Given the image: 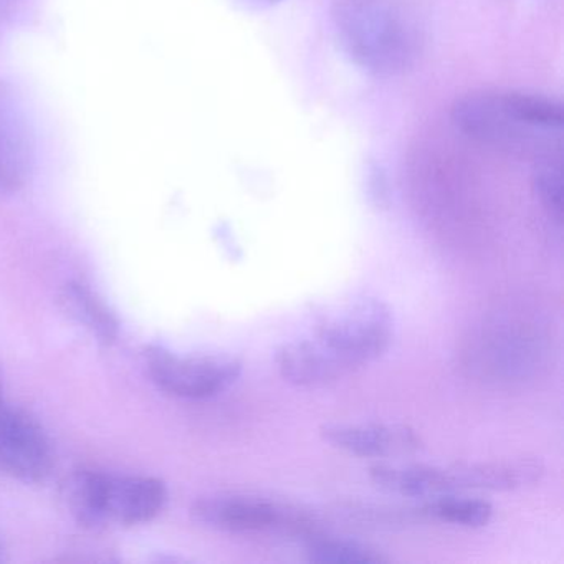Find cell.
Instances as JSON below:
<instances>
[{"label": "cell", "mask_w": 564, "mask_h": 564, "mask_svg": "<svg viewBox=\"0 0 564 564\" xmlns=\"http://www.w3.org/2000/svg\"><path fill=\"white\" fill-rule=\"evenodd\" d=\"M451 115L465 137L505 153L538 160L563 148V105L544 95L481 88L458 97Z\"/></svg>", "instance_id": "cell-1"}, {"label": "cell", "mask_w": 564, "mask_h": 564, "mask_svg": "<svg viewBox=\"0 0 564 564\" xmlns=\"http://www.w3.org/2000/svg\"><path fill=\"white\" fill-rule=\"evenodd\" d=\"M332 25L343 54L371 77H399L421 55L417 22L399 0H333Z\"/></svg>", "instance_id": "cell-2"}, {"label": "cell", "mask_w": 564, "mask_h": 564, "mask_svg": "<svg viewBox=\"0 0 564 564\" xmlns=\"http://www.w3.org/2000/svg\"><path fill=\"white\" fill-rule=\"evenodd\" d=\"M315 339L355 372L388 351L394 339V315L372 296L345 300L316 318Z\"/></svg>", "instance_id": "cell-3"}, {"label": "cell", "mask_w": 564, "mask_h": 564, "mask_svg": "<svg viewBox=\"0 0 564 564\" xmlns=\"http://www.w3.org/2000/svg\"><path fill=\"white\" fill-rule=\"evenodd\" d=\"M197 523L223 533H315L318 521L308 510L259 495L219 494L199 498L191 508Z\"/></svg>", "instance_id": "cell-4"}, {"label": "cell", "mask_w": 564, "mask_h": 564, "mask_svg": "<svg viewBox=\"0 0 564 564\" xmlns=\"http://www.w3.org/2000/svg\"><path fill=\"white\" fill-rule=\"evenodd\" d=\"M151 381L181 399H209L223 394L242 375V361L229 355H177L160 345L144 349Z\"/></svg>", "instance_id": "cell-5"}, {"label": "cell", "mask_w": 564, "mask_h": 564, "mask_svg": "<svg viewBox=\"0 0 564 564\" xmlns=\"http://www.w3.org/2000/svg\"><path fill=\"white\" fill-rule=\"evenodd\" d=\"M55 455L51 438L37 419L18 405L0 401V471L39 484L51 475Z\"/></svg>", "instance_id": "cell-6"}, {"label": "cell", "mask_w": 564, "mask_h": 564, "mask_svg": "<svg viewBox=\"0 0 564 564\" xmlns=\"http://www.w3.org/2000/svg\"><path fill=\"white\" fill-rule=\"evenodd\" d=\"M34 134L21 101L0 84V196L15 194L34 170Z\"/></svg>", "instance_id": "cell-7"}, {"label": "cell", "mask_w": 564, "mask_h": 564, "mask_svg": "<svg viewBox=\"0 0 564 564\" xmlns=\"http://www.w3.org/2000/svg\"><path fill=\"white\" fill-rule=\"evenodd\" d=\"M170 491L156 477L104 474L101 503L108 524L148 523L166 508Z\"/></svg>", "instance_id": "cell-8"}, {"label": "cell", "mask_w": 564, "mask_h": 564, "mask_svg": "<svg viewBox=\"0 0 564 564\" xmlns=\"http://www.w3.org/2000/svg\"><path fill=\"white\" fill-rule=\"evenodd\" d=\"M319 435L329 447L356 457H404L422 448L421 435L405 424H326Z\"/></svg>", "instance_id": "cell-9"}, {"label": "cell", "mask_w": 564, "mask_h": 564, "mask_svg": "<svg viewBox=\"0 0 564 564\" xmlns=\"http://www.w3.org/2000/svg\"><path fill=\"white\" fill-rule=\"evenodd\" d=\"M275 362L283 381L295 388H325L352 372L315 338L296 339L280 346Z\"/></svg>", "instance_id": "cell-10"}, {"label": "cell", "mask_w": 564, "mask_h": 564, "mask_svg": "<svg viewBox=\"0 0 564 564\" xmlns=\"http://www.w3.org/2000/svg\"><path fill=\"white\" fill-rule=\"evenodd\" d=\"M454 490L513 491L531 487L543 477L538 457L500 458L488 462H460L448 467Z\"/></svg>", "instance_id": "cell-11"}, {"label": "cell", "mask_w": 564, "mask_h": 564, "mask_svg": "<svg viewBox=\"0 0 564 564\" xmlns=\"http://www.w3.org/2000/svg\"><path fill=\"white\" fill-rule=\"evenodd\" d=\"M372 484L388 494L408 498H432L452 494L448 467L424 464H379L369 470Z\"/></svg>", "instance_id": "cell-12"}, {"label": "cell", "mask_w": 564, "mask_h": 564, "mask_svg": "<svg viewBox=\"0 0 564 564\" xmlns=\"http://www.w3.org/2000/svg\"><path fill=\"white\" fill-rule=\"evenodd\" d=\"M61 303L68 316L90 332L101 345H115L120 338V319L88 283L82 280L65 283Z\"/></svg>", "instance_id": "cell-13"}, {"label": "cell", "mask_w": 564, "mask_h": 564, "mask_svg": "<svg viewBox=\"0 0 564 564\" xmlns=\"http://www.w3.org/2000/svg\"><path fill=\"white\" fill-rule=\"evenodd\" d=\"M101 484H104V471L88 470V468L74 471L65 481L64 498L67 501L68 511L80 527L88 530L107 528L104 503H101Z\"/></svg>", "instance_id": "cell-14"}, {"label": "cell", "mask_w": 564, "mask_h": 564, "mask_svg": "<svg viewBox=\"0 0 564 564\" xmlns=\"http://www.w3.org/2000/svg\"><path fill=\"white\" fill-rule=\"evenodd\" d=\"M417 513L425 520L465 528H481L490 523L494 507L484 498L454 497L447 494L429 498V501L417 508Z\"/></svg>", "instance_id": "cell-15"}, {"label": "cell", "mask_w": 564, "mask_h": 564, "mask_svg": "<svg viewBox=\"0 0 564 564\" xmlns=\"http://www.w3.org/2000/svg\"><path fill=\"white\" fill-rule=\"evenodd\" d=\"M308 560L322 564H382L389 557L372 544L349 538L313 536L308 544Z\"/></svg>", "instance_id": "cell-16"}, {"label": "cell", "mask_w": 564, "mask_h": 564, "mask_svg": "<svg viewBox=\"0 0 564 564\" xmlns=\"http://www.w3.org/2000/svg\"><path fill=\"white\" fill-rule=\"evenodd\" d=\"M533 191L541 207L556 226L563 223V153L534 160Z\"/></svg>", "instance_id": "cell-17"}, {"label": "cell", "mask_w": 564, "mask_h": 564, "mask_svg": "<svg viewBox=\"0 0 564 564\" xmlns=\"http://www.w3.org/2000/svg\"><path fill=\"white\" fill-rule=\"evenodd\" d=\"M368 181V194L376 207H386L389 204V189L384 176L378 170L372 171Z\"/></svg>", "instance_id": "cell-18"}, {"label": "cell", "mask_w": 564, "mask_h": 564, "mask_svg": "<svg viewBox=\"0 0 564 564\" xmlns=\"http://www.w3.org/2000/svg\"><path fill=\"white\" fill-rule=\"evenodd\" d=\"M24 4L25 0H0V32L11 28Z\"/></svg>", "instance_id": "cell-19"}, {"label": "cell", "mask_w": 564, "mask_h": 564, "mask_svg": "<svg viewBox=\"0 0 564 564\" xmlns=\"http://www.w3.org/2000/svg\"><path fill=\"white\" fill-rule=\"evenodd\" d=\"M246 8L252 9V11H269V9L276 8L282 4L283 0H240Z\"/></svg>", "instance_id": "cell-20"}, {"label": "cell", "mask_w": 564, "mask_h": 564, "mask_svg": "<svg viewBox=\"0 0 564 564\" xmlns=\"http://www.w3.org/2000/svg\"><path fill=\"white\" fill-rule=\"evenodd\" d=\"M0 401H4V375H2V369H0Z\"/></svg>", "instance_id": "cell-21"}, {"label": "cell", "mask_w": 564, "mask_h": 564, "mask_svg": "<svg viewBox=\"0 0 564 564\" xmlns=\"http://www.w3.org/2000/svg\"><path fill=\"white\" fill-rule=\"evenodd\" d=\"M6 560V547L4 543H2V540H0V563Z\"/></svg>", "instance_id": "cell-22"}]
</instances>
